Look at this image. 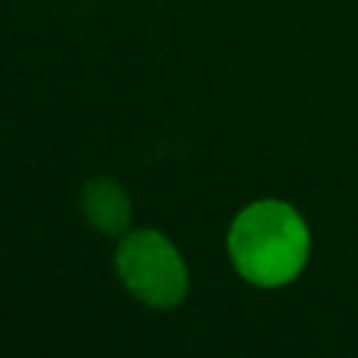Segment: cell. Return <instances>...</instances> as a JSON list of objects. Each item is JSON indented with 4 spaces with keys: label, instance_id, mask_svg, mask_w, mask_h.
Wrapping results in <instances>:
<instances>
[{
    "label": "cell",
    "instance_id": "obj_3",
    "mask_svg": "<svg viewBox=\"0 0 358 358\" xmlns=\"http://www.w3.org/2000/svg\"><path fill=\"white\" fill-rule=\"evenodd\" d=\"M78 207L87 224L101 235H123L131 224V199L112 176H92L81 187Z\"/></svg>",
    "mask_w": 358,
    "mask_h": 358
},
{
    "label": "cell",
    "instance_id": "obj_2",
    "mask_svg": "<svg viewBox=\"0 0 358 358\" xmlns=\"http://www.w3.org/2000/svg\"><path fill=\"white\" fill-rule=\"evenodd\" d=\"M115 268L131 296L151 308L168 310L187 296V266L173 241L157 229L123 235L115 252Z\"/></svg>",
    "mask_w": 358,
    "mask_h": 358
},
{
    "label": "cell",
    "instance_id": "obj_1",
    "mask_svg": "<svg viewBox=\"0 0 358 358\" xmlns=\"http://www.w3.org/2000/svg\"><path fill=\"white\" fill-rule=\"evenodd\" d=\"M227 252L246 282L280 288L302 274L310 255V232L288 201L260 199L232 218Z\"/></svg>",
    "mask_w": 358,
    "mask_h": 358
}]
</instances>
